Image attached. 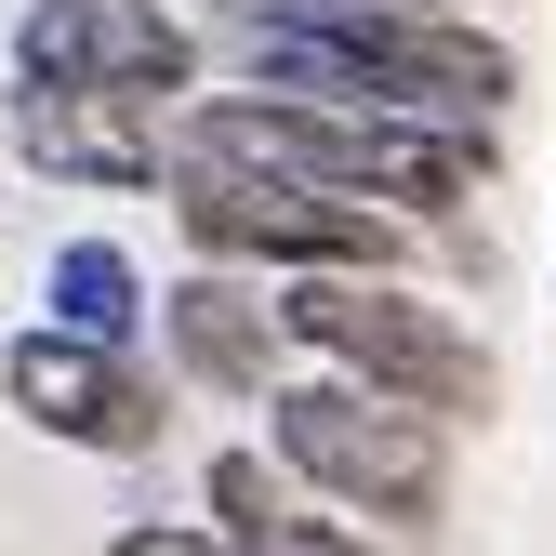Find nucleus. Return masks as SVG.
<instances>
[{
  "label": "nucleus",
  "mask_w": 556,
  "mask_h": 556,
  "mask_svg": "<svg viewBox=\"0 0 556 556\" xmlns=\"http://www.w3.org/2000/svg\"><path fill=\"white\" fill-rule=\"evenodd\" d=\"M278 331H292L305 371H344L397 410H438L451 438H477L504 410V358L425 265L410 278H278Z\"/></svg>",
  "instance_id": "nucleus-1"
},
{
  "label": "nucleus",
  "mask_w": 556,
  "mask_h": 556,
  "mask_svg": "<svg viewBox=\"0 0 556 556\" xmlns=\"http://www.w3.org/2000/svg\"><path fill=\"white\" fill-rule=\"evenodd\" d=\"M252 438L292 464L318 504H344V517L384 530V543H425V530L451 517L464 438L438 425V410H397V397H371V384H344V371H305V358H292V371L265 384Z\"/></svg>",
  "instance_id": "nucleus-2"
},
{
  "label": "nucleus",
  "mask_w": 556,
  "mask_h": 556,
  "mask_svg": "<svg viewBox=\"0 0 556 556\" xmlns=\"http://www.w3.org/2000/svg\"><path fill=\"white\" fill-rule=\"evenodd\" d=\"M543 292H556V265H543Z\"/></svg>",
  "instance_id": "nucleus-11"
},
{
  "label": "nucleus",
  "mask_w": 556,
  "mask_h": 556,
  "mask_svg": "<svg viewBox=\"0 0 556 556\" xmlns=\"http://www.w3.org/2000/svg\"><path fill=\"white\" fill-rule=\"evenodd\" d=\"M0 410L40 438V451H80V464H147L173 451V410L186 384L147 358V344H80V331H0Z\"/></svg>",
  "instance_id": "nucleus-5"
},
{
  "label": "nucleus",
  "mask_w": 556,
  "mask_h": 556,
  "mask_svg": "<svg viewBox=\"0 0 556 556\" xmlns=\"http://www.w3.org/2000/svg\"><path fill=\"white\" fill-rule=\"evenodd\" d=\"M0 132L66 199H160L173 186V119L119 106V93H0Z\"/></svg>",
  "instance_id": "nucleus-7"
},
{
  "label": "nucleus",
  "mask_w": 556,
  "mask_h": 556,
  "mask_svg": "<svg viewBox=\"0 0 556 556\" xmlns=\"http://www.w3.org/2000/svg\"><path fill=\"white\" fill-rule=\"evenodd\" d=\"M106 556H239V543L186 504V517H119V530H106Z\"/></svg>",
  "instance_id": "nucleus-10"
},
{
  "label": "nucleus",
  "mask_w": 556,
  "mask_h": 556,
  "mask_svg": "<svg viewBox=\"0 0 556 556\" xmlns=\"http://www.w3.org/2000/svg\"><path fill=\"white\" fill-rule=\"evenodd\" d=\"M147 358H160L186 397H213V410H265V384L292 371L278 278H252V265H186V278H160V331H147Z\"/></svg>",
  "instance_id": "nucleus-6"
},
{
  "label": "nucleus",
  "mask_w": 556,
  "mask_h": 556,
  "mask_svg": "<svg viewBox=\"0 0 556 556\" xmlns=\"http://www.w3.org/2000/svg\"><path fill=\"white\" fill-rule=\"evenodd\" d=\"M40 318L80 331V344H147V331H160V278L132 265L119 226H66V239L40 252Z\"/></svg>",
  "instance_id": "nucleus-9"
},
{
  "label": "nucleus",
  "mask_w": 556,
  "mask_h": 556,
  "mask_svg": "<svg viewBox=\"0 0 556 556\" xmlns=\"http://www.w3.org/2000/svg\"><path fill=\"white\" fill-rule=\"evenodd\" d=\"M0 93H119L147 119H186L213 93V40L186 0H14Z\"/></svg>",
  "instance_id": "nucleus-4"
},
{
  "label": "nucleus",
  "mask_w": 556,
  "mask_h": 556,
  "mask_svg": "<svg viewBox=\"0 0 556 556\" xmlns=\"http://www.w3.org/2000/svg\"><path fill=\"white\" fill-rule=\"evenodd\" d=\"M199 517H213L239 556H425V543H384V530H358L344 504H318L265 438H213V464H199Z\"/></svg>",
  "instance_id": "nucleus-8"
},
{
  "label": "nucleus",
  "mask_w": 556,
  "mask_h": 556,
  "mask_svg": "<svg viewBox=\"0 0 556 556\" xmlns=\"http://www.w3.org/2000/svg\"><path fill=\"white\" fill-rule=\"evenodd\" d=\"M160 213H173L186 265H252V278H410V265H425V226L371 213V199H331V186H265V173L186 160V147H173Z\"/></svg>",
  "instance_id": "nucleus-3"
}]
</instances>
